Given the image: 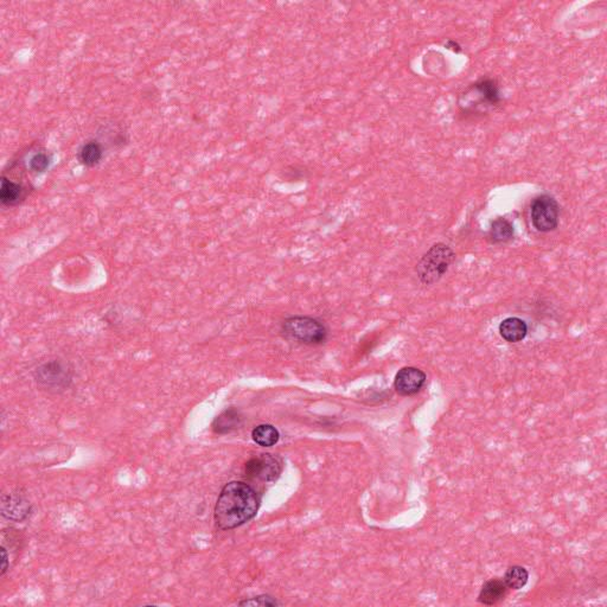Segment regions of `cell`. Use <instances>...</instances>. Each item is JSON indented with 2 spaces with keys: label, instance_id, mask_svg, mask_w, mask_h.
Masks as SVG:
<instances>
[{
  "label": "cell",
  "instance_id": "15",
  "mask_svg": "<svg viewBox=\"0 0 607 607\" xmlns=\"http://www.w3.org/2000/svg\"><path fill=\"white\" fill-rule=\"evenodd\" d=\"M241 424H242V416L240 412L234 408H229L217 416L212 424V429L217 434H227L237 429Z\"/></svg>",
  "mask_w": 607,
  "mask_h": 607
},
{
  "label": "cell",
  "instance_id": "2",
  "mask_svg": "<svg viewBox=\"0 0 607 607\" xmlns=\"http://www.w3.org/2000/svg\"><path fill=\"white\" fill-rule=\"evenodd\" d=\"M456 260L452 247L438 242L421 257L416 264V275L424 285H433L439 282Z\"/></svg>",
  "mask_w": 607,
  "mask_h": 607
},
{
  "label": "cell",
  "instance_id": "17",
  "mask_svg": "<svg viewBox=\"0 0 607 607\" xmlns=\"http://www.w3.org/2000/svg\"><path fill=\"white\" fill-rule=\"evenodd\" d=\"M529 579V573L524 567L513 566L508 568L503 581L506 583L508 588L511 590H521L526 586Z\"/></svg>",
  "mask_w": 607,
  "mask_h": 607
},
{
  "label": "cell",
  "instance_id": "20",
  "mask_svg": "<svg viewBox=\"0 0 607 607\" xmlns=\"http://www.w3.org/2000/svg\"><path fill=\"white\" fill-rule=\"evenodd\" d=\"M1 554H3V566H1V576L6 573V571L8 570V549H6V547L3 545L1 547Z\"/></svg>",
  "mask_w": 607,
  "mask_h": 607
},
{
  "label": "cell",
  "instance_id": "16",
  "mask_svg": "<svg viewBox=\"0 0 607 607\" xmlns=\"http://www.w3.org/2000/svg\"><path fill=\"white\" fill-rule=\"evenodd\" d=\"M253 441L262 447H271L280 439V433L272 425H259L252 432Z\"/></svg>",
  "mask_w": 607,
  "mask_h": 607
},
{
  "label": "cell",
  "instance_id": "5",
  "mask_svg": "<svg viewBox=\"0 0 607 607\" xmlns=\"http://www.w3.org/2000/svg\"><path fill=\"white\" fill-rule=\"evenodd\" d=\"M530 219L538 232H554L560 222V205L553 196L540 195L530 204Z\"/></svg>",
  "mask_w": 607,
  "mask_h": 607
},
{
  "label": "cell",
  "instance_id": "18",
  "mask_svg": "<svg viewBox=\"0 0 607 607\" xmlns=\"http://www.w3.org/2000/svg\"><path fill=\"white\" fill-rule=\"evenodd\" d=\"M51 160H53V158H51V155H50L49 152L45 151V150H40V151L35 152L30 157V171L37 173V175L38 173H44L49 169Z\"/></svg>",
  "mask_w": 607,
  "mask_h": 607
},
{
  "label": "cell",
  "instance_id": "19",
  "mask_svg": "<svg viewBox=\"0 0 607 607\" xmlns=\"http://www.w3.org/2000/svg\"><path fill=\"white\" fill-rule=\"evenodd\" d=\"M241 606H277L280 604L269 595H259L252 599H246L239 603Z\"/></svg>",
  "mask_w": 607,
  "mask_h": 607
},
{
  "label": "cell",
  "instance_id": "13",
  "mask_svg": "<svg viewBox=\"0 0 607 607\" xmlns=\"http://www.w3.org/2000/svg\"><path fill=\"white\" fill-rule=\"evenodd\" d=\"M499 334L506 342H521L528 334V325L523 319L509 317L499 324Z\"/></svg>",
  "mask_w": 607,
  "mask_h": 607
},
{
  "label": "cell",
  "instance_id": "4",
  "mask_svg": "<svg viewBox=\"0 0 607 607\" xmlns=\"http://www.w3.org/2000/svg\"><path fill=\"white\" fill-rule=\"evenodd\" d=\"M282 332L286 339L306 345H318L325 342L327 330L318 319L310 317H291L282 323Z\"/></svg>",
  "mask_w": 607,
  "mask_h": 607
},
{
  "label": "cell",
  "instance_id": "10",
  "mask_svg": "<svg viewBox=\"0 0 607 607\" xmlns=\"http://www.w3.org/2000/svg\"><path fill=\"white\" fill-rule=\"evenodd\" d=\"M28 195V189L21 183L10 180L6 176L1 177L0 187V200L5 207H15L25 200Z\"/></svg>",
  "mask_w": 607,
  "mask_h": 607
},
{
  "label": "cell",
  "instance_id": "11",
  "mask_svg": "<svg viewBox=\"0 0 607 607\" xmlns=\"http://www.w3.org/2000/svg\"><path fill=\"white\" fill-rule=\"evenodd\" d=\"M508 590L509 588L503 580L491 579L481 587V593L478 595V601L486 606H493L506 598Z\"/></svg>",
  "mask_w": 607,
  "mask_h": 607
},
{
  "label": "cell",
  "instance_id": "3",
  "mask_svg": "<svg viewBox=\"0 0 607 607\" xmlns=\"http://www.w3.org/2000/svg\"><path fill=\"white\" fill-rule=\"evenodd\" d=\"M468 100L466 105H461L465 115L486 114L490 108L499 106L502 100L501 89L497 80L493 78H481L468 88L461 96Z\"/></svg>",
  "mask_w": 607,
  "mask_h": 607
},
{
  "label": "cell",
  "instance_id": "12",
  "mask_svg": "<svg viewBox=\"0 0 607 607\" xmlns=\"http://www.w3.org/2000/svg\"><path fill=\"white\" fill-rule=\"evenodd\" d=\"M105 155V148L96 139H90L78 148V162L87 167H94L101 163Z\"/></svg>",
  "mask_w": 607,
  "mask_h": 607
},
{
  "label": "cell",
  "instance_id": "14",
  "mask_svg": "<svg viewBox=\"0 0 607 607\" xmlns=\"http://www.w3.org/2000/svg\"><path fill=\"white\" fill-rule=\"evenodd\" d=\"M515 237V228L513 223L504 217H497L493 221L489 229L488 239L493 245H502L513 240Z\"/></svg>",
  "mask_w": 607,
  "mask_h": 607
},
{
  "label": "cell",
  "instance_id": "7",
  "mask_svg": "<svg viewBox=\"0 0 607 607\" xmlns=\"http://www.w3.org/2000/svg\"><path fill=\"white\" fill-rule=\"evenodd\" d=\"M36 379L38 384H41L46 389L58 391L68 387L70 382L69 371L65 369L62 363L53 361L45 363L37 369Z\"/></svg>",
  "mask_w": 607,
  "mask_h": 607
},
{
  "label": "cell",
  "instance_id": "9",
  "mask_svg": "<svg viewBox=\"0 0 607 607\" xmlns=\"http://www.w3.org/2000/svg\"><path fill=\"white\" fill-rule=\"evenodd\" d=\"M31 511V504L26 498L21 495H8L3 497L1 503V513L4 518L11 521H23L28 518Z\"/></svg>",
  "mask_w": 607,
  "mask_h": 607
},
{
  "label": "cell",
  "instance_id": "1",
  "mask_svg": "<svg viewBox=\"0 0 607 607\" xmlns=\"http://www.w3.org/2000/svg\"><path fill=\"white\" fill-rule=\"evenodd\" d=\"M260 497L257 491L243 481L224 485L217 498L214 518L221 530L235 529L257 516Z\"/></svg>",
  "mask_w": 607,
  "mask_h": 607
},
{
  "label": "cell",
  "instance_id": "21",
  "mask_svg": "<svg viewBox=\"0 0 607 607\" xmlns=\"http://www.w3.org/2000/svg\"><path fill=\"white\" fill-rule=\"evenodd\" d=\"M445 46H446L447 49L452 50L453 53H463V48H461V45L459 44L458 42L452 41V40H450V41H447V43L445 44Z\"/></svg>",
  "mask_w": 607,
  "mask_h": 607
},
{
  "label": "cell",
  "instance_id": "8",
  "mask_svg": "<svg viewBox=\"0 0 607 607\" xmlns=\"http://www.w3.org/2000/svg\"><path fill=\"white\" fill-rule=\"evenodd\" d=\"M426 384V374L418 368L404 367L396 374L394 387L400 395L411 396L419 393Z\"/></svg>",
  "mask_w": 607,
  "mask_h": 607
},
{
  "label": "cell",
  "instance_id": "6",
  "mask_svg": "<svg viewBox=\"0 0 607 607\" xmlns=\"http://www.w3.org/2000/svg\"><path fill=\"white\" fill-rule=\"evenodd\" d=\"M246 476L254 481H273L282 471V461L273 454H260L246 463Z\"/></svg>",
  "mask_w": 607,
  "mask_h": 607
}]
</instances>
